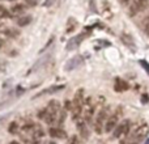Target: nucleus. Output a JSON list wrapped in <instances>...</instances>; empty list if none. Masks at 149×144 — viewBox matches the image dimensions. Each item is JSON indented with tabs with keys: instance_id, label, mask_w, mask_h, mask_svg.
I'll list each match as a JSON object with an SVG mask.
<instances>
[{
	"instance_id": "7",
	"label": "nucleus",
	"mask_w": 149,
	"mask_h": 144,
	"mask_svg": "<svg viewBox=\"0 0 149 144\" xmlns=\"http://www.w3.org/2000/svg\"><path fill=\"white\" fill-rule=\"evenodd\" d=\"M84 121L86 123H90L93 121V115H94V111H95V105L93 103V100L92 98H88L85 101V105H84Z\"/></svg>"
},
{
	"instance_id": "20",
	"label": "nucleus",
	"mask_w": 149,
	"mask_h": 144,
	"mask_svg": "<svg viewBox=\"0 0 149 144\" xmlns=\"http://www.w3.org/2000/svg\"><path fill=\"white\" fill-rule=\"evenodd\" d=\"M122 39H123V42H124L126 45H128V46H130V45H131V46H134V41H132L131 37L128 38L126 34H122Z\"/></svg>"
},
{
	"instance_id": "26",
	"label": "nucleus",
	"mask_w": 149,
	"mask_h": 144,
	"mask_svg": "<svg viewBox=\"0 0 149 144\" xmlns=\"http://www.w3.org/2000/svg\"><path fill=\"white\" fill-rule=\"evenodd\" d=\"M128 1H131V0H120L122 4H126V3H128Z\"/></svg>"
},
{
	"instance_id": "12",
	"label": "nucleus",
	"mask_w": 149,
	"mask_h": 144,
	"mask_svg": "<svg viewBox=\"0 0 149 144\" xmlns=\"http://www.w3.org/2000/svg\"><path fill=\"white\" fill-rule=\"evenodd\" d=\"M77 129H79V132L81 135V138L84 140H86L89 138V129H88V123L84 121V119H77Z\"/></svg>"
},
{
	"instance_id": "29",
	"label": "nucleus",
	"mask_w": 149,
	"mask_h": 144,
	"mask_svg": "<svg viewBox=\"0 0 149 144\" xmlns=\"http://www.w3.org/2000/svg\"><path fill=\"white\" fill-rule=\"evenodd\" d=\"M49 144H56V143H54V142H51V143H49Z\"/></svg>"
},
{
	"instance_id": "11",
	"label": "nucleus",
	"mask_w": 149,
	"mask_h": 144,
	"mask_svg": "<svg viewBox=\"0 0 149 144\" xmlns=\"http://www.w3.org/2000/svg\"><path fill=\"white\" fill-rule=\"evenodd\" d=\"M64 89V85H51L49 88H45L43 90H41L39 93L36 94V98L37 97H43V96H50V94H54V93L59 92V90Z\"/></svg>"
},
{
	"instance_id": "30",
	"label": "nucleus",
	"mask_w": 149,
	"mask_h": 144,
	"mask_svg": "<svg viewBox=\"0 0 149 144\" xmlns=\"http://www.w3.org/2000/svg\"><path fill=\"white\" fill-rule=\"evenodd\" d=\"M100 144H105V143H102V142H101V143H100Z\"/></svg>"
},
{
	"instance_id": "31",
	"label": "nucleus",
	"mask_w": 149,
	"mask_h": 144,
	"mask_svg": "<svg viewBox=\"0 0 149 144\" xmlns=\"http://www.w3.org/2000/svg\"><path fill=\"white\" fill-rule=\"evenodd\" d=\"M134 144H135V143H134Z\"/></svg>"
},
{
	"instance_id": "4",
	"label": "nucleus",
	"mask_w": 149,
	"mask_h": 144,
	"mask_svg": "<svg viewBox=\"0 0 149 144\" xmlns=\"http://www.w3.org/2000/svg\"><path fill=\"white\" fill-rule=\"evenodd\" d=\"M122 113H123L122 108H116V110L109 115L107 121H106V123H105V129H103V131L105 132H113L114 129L118 126L119 118L122 117Z\"/></svg>"
},
{
	"instance_id": "28",
	"label": "nucleus",
	"mask_w": 149,
	"mask_h": 144,
	"mask_svg": "<svg viewBox=\"0 0 149 144\" xmlns=\"http://www.w3.org/2000/svg\"><path fill=\"white\" fill-rule=\"evenodd\" d=\"M1 45H3V41H1V39H0V47H1Z\"/></svg>"
},
{
	"instance_id": "9",
	"label": "nucleus",
	"mask_w": 149,
	"mask_h": 144,
	"mask_svg": "<svg viewBox=\"0 0 149 144\" xmlns=\"http://www.w3.org/2000/svg\"><path fill=\"white\" fill-rule=\"evenodd\" d=\"M81 64H84V59H82V57L76 55V57H73L72 59H70L67 63H65L64 70L65 71H73V70H76V68H79Z\"/></svg>"
},
{
	"instance_id": "23",
	"label": "nucleus",
	"mask_w": 149,
	"mask_h": 144,
	"mask_svg": "<svg viewBox=\"0 0 149 144\" xmlns=\"http://www.w3.org/2000/svg\"><path fill=\"white\" fill-rule=\"evenodd\" d=\"M26 3H28L29 5H31V7H33V5L37 4V0H26Z\"/></svg>"
},
{
	"instance_id": "24",
	"label": "nucleus",
	"mask_w": 149,
	"mask_h": 144,
	"mask_svg": "<svg viewBox=\"0 0 149 144\" xmlns=\"http://www.w3.org/2000/svg\"><path fill=\"white\" fill-rule=\"evenodd\" d=\"M141 100H143V102H148V94H143V97H141Z\"/></svg>"
},
{
	"instance_id": "5",
	"label": "nucleus",
	"mask_w": 149,
	"mask_h": 144,
	"mask_svg": "<svg viewBox=\"0 0 149 144\" xmlns=\"http://www.w3.org/2000/svg\"><path fill=\"white\" fill-rule=\"evenodd\" d=\"M149 5V0H131L128 5V16L130 17H134L137 13L143 12Z\"/></svg>"
},
{
	"instance_id": "22",
	"label": "nucleus",
	"mask_w": 149,
	"mask_h": 144,
	"mask_svg": "<svg viewBox=\"0 0 149 144\" xmlns=\"http://www.w3.org/2000/svg\"><path fill=\"white\" fill-rule=\"evenodd\" d=\"M68 144H79V139H77V136H72V138H71V140L68 142Z\"/></svg>"
},
{
	"instance_id": "10",
	"label": "nucleus",
	"mask_w": 149,
	"mask_h": 144,
	"mask_svg": "<svg viewBox=\"0 0 149 144\" xmlns=\"http://www.w3.org/2000/svg\"><path fill=\"white\" fill-rule=\"evenodd\" d=\"M50 58H51V52H47L46 55H43V57H42L39 60H37V62L33 64V67H31L30 70L28 71V75L33 73V72L38 71L39 68H42V67H43V66H45V63H47V62H49V59H50Z\"/></svg>"
},
{
	"instance_id": "3",
	"label": "nucleus",
	"mask_w": 149,
	"mask_h": 144,
	"mask_svg": "<svg viewBox=\"0 0 149 144\" xmlns=\"http://www.w3.org/2000/svg\"><path fill=\"white\" fill-rule=\"evenodd\" d=\"M109 115H110V108H109V106H103V108L98 111L97 117H95V119H94V124H93L94 131L97 132V134H102L103 132L105 123H106V121H107Z\"/></svg>"
},
{
	"instance_id": "21",
	"label": "nucleus",
	"mask_w": 149,
	"mask_h": 144,
	"mask_svg": "<svg viewBox=\"0 0 149 144\" xmlns=\"http://www.w3.org/2000/svg\"><path fill=\"white\" fill-rule=\"evenodd\" d=\"M140 64H141V66H143V67H144V68H145V71H147V72H148V73H149V64H148V63H147V62H145V60H140Z\"/></svg>"
},
{
	"instance_id": "6",
	"label": "nucleus",
	"mask_w": 149,
	"mask_h": 144,
	"mask_svg": "<svg viewBox=\"0 0 149 144\" xmlns=\"http://www.w3.org/2000/svg\"><path fill=\"white\" fill-rule=\"evenodd\" d=\"M130 127H131V122L128 119H123L120 123H118V126L114 129L113 131V139H122L127 135Z\"/></svg>"
},
{
	"instance_id": "17",
	"label": "nucleus",
	"mask_w": 149,
	"mask_h": 144,
	"mask_svg": "<svg viewBox=\"0 0 149 144\" xmlns=\"http://www.w3.org/2000/svg\"><path fill=\"white\" fill-rule=\"evenodd\" d=\"M76 20H74V18H70V20H68V28H67V31L68 33H70L71 30H74V28H76Z\"/></svg>"
},
{
	"instance_id": "14",
	"label": "nucleus",
	"mask_w": 149,
	"mask_h": 144,
	"mask_svg": "<svg viewBox=\"0 0 149 144\" xmlns=\"http://www.w3.org/2000/svg\"><path fill=\"white\" fill-rule=\"evenodd\" d=\"M114 89H115V92H126V90L130 89V84L126 81V80L123 79H119V77H116L115 79V84H114Z\"/></svg>"
},
{
	"instance_id": "2",
	"label": "nucleus",
	"mask_w": 149,
	"mask_h": 144,
	"mask_svg": "<svg viewBox=\"0 0 149 144\" xmlns=\"http://www.w3.org/2000/svg\"><path fill=\"white\" fill-rule=\"evenodd\" d=\"M84 105H85V101H84V89L80 88V89L76 90L74 93V97L72 101V119L73 121H77V119L81 118V114L82 110H84Z\"/></svg>"
},
{
	"instance_id": "8",
	"label": "nucleus",
	"mask_w": 149,
	"mask_h": 144,
	"mask_svg": "<svg viewBox=\"0 0 149 144\" xmlns=\"http://www.w3.org/2000/svg\"><path fill=\"white\" fill-rule=\"evenodd\" d=\"M88 36H89V33H81V34H77V36L72 37V38L68 41V43H67V46H65V49H67L68 51L77 49V47L80 46V43H82V41H84V39L86 38Z\"/></svg>"
},
{
	"instance_id": "13",
	"label": "nucleus",
	"mask_w": 149,
	"mask_h": 144,
	"mask_svg": "<svg viewBox=\"0 0 149 144\" xmlns=\"http://www.w3.org/2000/svg\"><path fill=\"white\" fill-rule=\"evenodd\" d=\"M49 134H50V136L55 138V139H65L67 138V132L64 130L59 129V127H50Z\"/></svg>"
},
{
	"instance_id": "18",
	"label": "nucleus",
	"mask_w": 149,
	"mask_h": 144,
	"mask_svg": "<svg viewBox=\"0 0 149 144\" xmlns=\"http://www.w3.org/2000/svg\"><path fill=\"white\" fill-rule=\"evenodd\" d=\"M8 131L10 132V134H16V132L18 131V127H17V123L16 122H12V123L9 124V127H8Z\"/></svg>"
},
{
	"instance_id": "19",
	"label": "nucleus",
	"mask_w": 149,
	"mask_h": 144,
	"mask_svg": "<svg viewBox=\"0 0 149 144\" xmlns=\"http://www.w3.org/2000/svg\"><path fill=\"white\" fill-rule=\"evenodd\" d=\"M0 17H5V18L10 17V13L8 12L4 7H1V5H0Z\"/></svg>"
},
{
	"instance_id": "1",
	"label": "nucleus",
	"mask_w": 149,
	"mask_h": 144,
	"mask_svg": "<svg viewBox=\"0 0 149 144\" xmlns=\"http://www.w3.org/2000/svg\"><path fill=\"white\" fill-rule=\"evenodd\" d=\"M149 132V127L144 121H137L136 123L130 127L127 135L124 136V140L122 142V144H137L139 142L145 139V136Z\"/></svg>"
},
{
	"instance_id": "15",
	"label": "nucleus",
	"mask_w": 149,
	"mask_h": 144,
	"mask_svg": "<svg viewBox=\"0 0 149 144\" xmlns=\"http://www.w3.org/2000/svg\"><path fill=\"white\" fill-rule=\"evenodd\" d=\"M30 21H31V17L30 16H24V17H20L17 20V24L20 26H26L28 24H30Z\"/></svg>"
},
{
	"instance_id": "25",
	"label": "nucleus",
	"mask_w": 149,
	"mask_h": 144,
	"mask_svg": "<svg viewBox=\"0 0 149 144\" xmlns=\"http://www.w3.org/2000/svg\"><path fill=\"white\" fill-rule=\"evenodd\" d=\"M28 144H39V142H38V140H30V142H28Z\"/></svg>"
},
{
	"instance_id": "16",
	"label": "nucleus",
	"mask_w": 149,
	"mask_h": 144,
	"mask_svg": "<svg viewBox=\"0 0 149 144\" xmlns=\"http://www.w3.org/2000/svg\"><path fill=\"white\" fill-rule=\"evenodd\" d=\"M24 5H21V4H17V5H15V7H12V9H10V12L12 13H15V15H18V13H22L24 12Z\"/></svg>"
},
{
	"instance_id": "27",
	"label": "nucleus",
	"mask_w": 149,
	"mask_h": 144,
	"mask_svg": "<svg viewBox=\"0 0 149 144\" xmlns=\"http://www.w3.org/2000/svg\"><path fill=\"white\" fill-rule=\"evenodd\" d=\"M9 144H20L18 142H12V143H9Z\"/></svg>"
}]
</instances>
